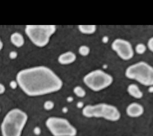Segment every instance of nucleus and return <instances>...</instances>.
Returning <instances> with one entry per match:
<instances>
[{
    "instance_id": "obj_1",
    "label": "nucleus",
    "mask_w": 153,
    "mask_h": 136,
    "mask_svg": "<svg viewBox=\"0 0 153 136\" xmlns=\"http://www.w3.org/2000/svg\"><path fill=\"white\" fill-rule=\"evenodd\" d=\"M16 81L21 89L28 96L44 95L59 91L62 79L46 66H35L20 70Z\"/></svg>"
},
{
    "instance_id": "obj_29",
    "label": "nucleus",
    "mask_w": 153,
    "mask_h": 136,
    "mask_svg": "<svg viewBox=\"0 0 153 136\" xmlns=\"http://www.w3.org/2000/svg\"><path fill=\"white\" fill-rule=\"evenodd\" d=\"M0 113H1V109H0Z\"/></svg>"
},
{
    "instance_id": "obj_4",
    "label": "nucleus",
    "mask_w": 153,
    "mask_h": 136,
    "mask_svg": "<svg viewBox=\"0 0 153 136\" xmlns=\"http://www.w3.org/2000/svg\"><path fill=\"white\" fill-rule=\"evenodd\" d=\"M125 76L145 86H153V67L148 63L140 61L128 66Z\"/></svg>"
},
{
    "instance_id": "obj_28",
    "label": "nucleus",
    "mask_w": 153,
    "mask_h": 136,
    "mask_svg": "<svg viewBox=\"0 0 153 136\" xmlns=\"http://www.w3.org/2000/svg\"><path fill=\"white\" fill-rule=\"evenodd\" d=\"M2 48H3V43H2V41L0 38V51L2 49Z\"/></svg>"
},
{
    "instance_id": "obj_23",
    "label": "nucleus",
    "mask_w": 153,
    "mask_h": 136,
    "mask_svg": "<svg viewBox=\"0 0 153 136\" xmlns=\"http://www.w3.org/2000/svg\"><path fill=\"white\" fill-rule=\"evenodd\" d=\"M102 42L104 43V44L108 43V41H109V38H108V36H103L102 39Z\"/></svg>"
},
{
    "instance_id": "obj_20",
    "label": "nucleus",
    "mask_w": 153,
    "mask_h": 136,
    "mask_svg": "<svg viewBox=\"0 0 153 136\" xmlns=\"http://www.w3.org/2000/svg\"><path fill=\"white\" fill-rule=\"evenodd\" d=\"M9 57H10V58L11 59L14 60V59L17 58V52L16 51H11L9 53Z\"/></svg>"
},
{
    "instance_id": "obj_22",
    "label": "nucleus",
    "mask_w": 153,
    "mask_h": 136,
    "mask_svg": "<svg viewBox=\"0 0 153 136\" xmlns=\"http://www.w3.org/2000/svg\"><path fill=\"white\" fill-rule=\"evenodd\" d=\"M5 91V86L2 84L0 83V95L4 94Z\"/></svg>"
},
{
    "instance_id": "obj_9",
    "label": "nucleus",
    "mask_w": 153,
    "mask_h": 136,
    "mask_svg": "<svg viewBox=\"0 0 153 136\" xmlns=\"http://www.w3.org/2000/svg\"><path fill=\"white\" fill-rule=\"evenodd\" d=\"M126 114L130 118H138L144 113L143 106L139 103L132 102L126 107Z\"/></svg>"
},
{
    "instance_id": "obj_27",
    "label": "nucleus",
    "mask_w": 153,
    "mask_h": 136,
    "mask_svg": "<svg viewBox=\"0 0 153 136\" xmlns=\"http://www.w3.org/2000/svg\"><path fill=\"white\" fill-rule=\"evenodd\" d=\"M148 91L151 92V93H152L153 92V86H150L148 87Z\"/></svg>"
},
{
    "instance_id": "obj_12",
    "label": "nucleus",
    "mask_w": 153,
    "mask_h": 136,
    "mask_svg": "<svg viewBox=\"0 0 153 136\" xmlns=\"http://www.w3.org/2000/svg\"><path fill=\"white\" fill-rule=\"evenodd\" d=\"M11 42L16 47H22L25 44V39L23 35L19 32H14L10 36Z\"/></svg>"
},
{
    "instance_id": "obj_18",
    "label": "nucleus",
    "mask_w": 153,
    "mask_h": 136,
    "mask_svg": "<svg viewBox=\"0 0 153 136\" xmlns=\"http://www.w3.org/2000/svg\"><path fill=\"white\" fill-rule=\"evenodd\" d=\"M147 47L150 51L153 52V36L151 37L147 42Z\"/></svg>"
},
{
    "instance_id": "obj_15",
    "label": "nucleus",
    "mask_w": 153,
    "mask_h": 136,
    "mask_svg": "<svg viewBox=\"0 0 153 136\" xmlns=\"http://www.w3.org/2000/svg\"><path fill=\"white\" fill-rule=\"evenodd\" d=\"M146 50V47L143 43L137 44L134 48V51L138 54H143L145 52Z\"/></svg>"
},
{
    "instance_id": "obj_19",
    "label": "nucleus",
    "mask_w": 153,
    "mask_h": 136,
    "mask_svg": "<svg viewBox=\"0 0 153 136\" xmlns=\"http://www.w3.org/2000/svg\"><path fill=\"white\" fill-rule=\"evenodd\" d=\"M9 85H10V88L11 89H15L17 87V86H19L17 82L16 81H15V80L11 81L10 84H9Z\"/></svg>"
},
{
    "instance_id": "obj_25",
    "label": "nucleus",
    "mask_w": 153,
    "mask_h": 136,
    "mask_svg": "<svg viewBox=\"0 0 153 136\" xmlns=\"http://www.w3.org/2000/svg\"><path fill=\"white\" fill-rule=\"evenodd\" d=\"M66 100H67V101H68V102L71 103V102L73 101V100H74V98H73L72 97H71V96H69V97H67Z\"/></svg>"
},
{
    "instance_id": "obj_13",
    "label": "nucleus",
    "mask_w": 153,
    "mask_h": 136,
    "mask_svg": "<svg viewBox=\"0 0 153 136\" xmlns=\"http://www.w3.org/2000/svg\"><path fill=\"white\" fill-rule=\"evenodd\" d=\"M78 29L83 34L91 35L93 34L96 30L95 25H79Z\"/></svg>"
},
{
    "instance_id": "obj_17",
    "label": "nucleus",
    "mask_w": 153,
    "mask_h": 136,
    "mask_svg": "<svg viewBox=\"0 0 153 136\" xmlns=\"http://www.w3.org/2000/svg\"><path fill=\"white\" fill-rule=\"evenodd\" d=\"M43 107L45 110H51L54 108V103L51 100H47L44 102Z\"/></svg>"
},
{
    "instance_id": "obj_26",
    "label": "nucleus",
    "mask_w": 153,
    "mask_h": 136,
    "mask_svg": "<svg viewBox=\"0 0 153 136\" xmlns=\"http://www.w3.org/2000/svg\"><path fill=\"white\" fill-rule=\"evenodd\" d=\"M62 112L63 113H66L68 112V109L66 107H63L62 108Z\"/></svg>"
},
{
    "instance_id": "obj_21",
    "label": "nucleus",
    "mask_w": 153,
    "mask_h": 136,
    "mask_svg": "<svg viewBox=\"0 0 153 136\" xmlns=\"http://www.w3.org/2000/svg\"><path fill=\"white\" fill-rule=\"evenodd\" d=\"M33 132L35 135H39L41 134V128L39 126H35L33 128Z\"/></svg>"
},
{
    "instance_id": "obj_5",
    "label": "nucleus",
    "mask_w": 153,
    "mask_h": 136,
    "mask_svg": "<svg viewBox=\"0 0 153 136\" xmlns=\"http://www.w3.org/2000/svg\"><path fill=\"white\" fill-rule=\"evenodd\" d=\"M54 25H27L25 33L30 41L38 47L46 46L51 36L55 33Z\"/></svg>"
},
{
    "instance_id": "obj_7",
    "label": "nucleus",
    "mask_w": 153,
    "mask_h": 136,
    "mask_svg": "<svg viewBox=\"0 0 153 136\" xmlns=\"http://www.w3.org/2000/svg\"><path fill=\"white\" fill-rule=\"evenodd\" d=\"M45 125L53 136H76L77 134L75 127L65 118L49 117L45 121Z\"/></svg>"
},
{
    "instance_id": "obj_10",
    "label": "nucleus",
    "mask_w": 153,
    "mask_h": 136,
    "mask_svg": "<svg viewBox=\"0 0 153 136\" xmlns=\"http://www.w3.org/2000/svg\"><path fill=\"white\" fill-rule=\"evenodd\" d=\"M76 55L72 51H67L61 54L58 57V61L63 65L69 64L76 60Z\"/></svg>"
},
{
    "instance_id": "obj_3",
    "label": "nucleus",
    "mask_w": 153,
    "mask_h": 136,
    "mask_svg": "<svg viewBox=\"0 0 153 136\" xmlns=\"http://www.w3.org/2000/svg\"><path fill=\"white\" fill-rule=\"evenodd\" d=\"M82 113L88 118H103L111 122L118 121L121 118V113L116 106L105 103L86 105L82 108Z\"/></svg>"
},
{
    "instance_id": "obj_6",
    "label": "nucleus",
    "mask_w": 153,
    "mask_h": 136,
    "mask_svg": "<svg viewBox=\"0 0 153 136\" xmlns=\"http://www.w3.org/2000/svg\"><path fill=\"white\" fill-rule=\"evenodd\" d=\"M113 77L100 69L92 70L83 78V82L91 90L98 92L109 87L113 82Z\"/></svg>"
},
{
    "instance_id": "obj_11",
    "label": "nucleus",
    "mask_w": 153,
    "mask_h": 136,
    "mask_svg": "<svg viewBox=\"0 0 153 136\" xmlns=\"http://www.w3.org/2000/svg\"><path fill=\"white\" fill-rule=\"evenodd\" d=\"M127 91L130 96L136 99H140L143 96V92L135 84H129L127 88Z\"/></svg>"
},
{
    "instance_id": "obj_8",
    "label": "nucleus",
    "mask_w": 153,
    "mask_h": 136,
    "mask_svg": "<svg viewBox=\"0 0 153 136\" xmlns=\"http://www.w3.org/2000/svg\"><path fill=\"white\" fill-rule=\"evenodd\" d=\"M111 48L123 60H129L134 56V50L131 43L122 38H117L111 44Z\"/></svg>"
},
{
    "instance_id": "obj_24",
    "label": "nucleus",
    "mask_w": 153,
    "mask_h": 136,
    "mask_svg": "<svg viewBox=\"0 0 153 136\" xmlns=\"http://www.w3.org/2000/svg\"><path fill=\"white\" fill-rule=\"evenodd\" d=\"M76 107L78 109H82L84 106V103L82 101H78L76 103Z\"/></svg>"
},
{
    "instance_id": "obj_16",
    "label": "nucleus",
    "mask_w": 153,
    "mask_h": 136,
    "mask_svg": "<svg viewBox=\"0 0 153 136\" xmlns=\"http://www.w3.org/2000/svg\"><path fill=\"white\" fill-rule=\"evenodd\" d=\"M90 52V49L87 45H81L79 47L78 52L81 55H82L83 57H85V56L88 55L89 54Z\"/></svg>"
},
{
    "instance_id": "obj_2",
    "label": "nucleus",
    "mask_w": 153,
    "mask_h": 136,
    "mask_svg": "<svg viewBox=\"0 0 153 136\" xmlns=\"http://www.w3.org/2000/svg\"><path fill=\"white\" fill-rule=\"evenodd\" d=\"M27 118L26 113L20 109L10 110L4 116L1 125L2 136H21Z\"/></svg>"
},
{
    "instance_id": "obj_14",
    "label": "nucleus",
    "mask_w": 153,
    "mask_h": 136,
    "mask_svg": "<svg viewBox=\"0 0 153 136\" xmlns=\"http://www.w3.org/2000/svg\"><path fill=\"white\" fill-rule=\"evenodd\" d=\"M73 91H74V93L75 94V95L79 98L84 97L86 95V92H85V89L80 86H75Z\"/></svg>"
}]
</instances>
